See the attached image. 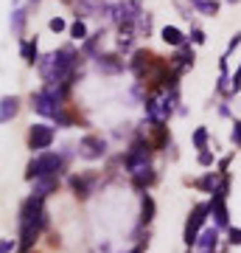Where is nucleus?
I'll use <instances>...</instances> for the list:
<instances>
[{
  "label": "nucleus",
  "mask_w": 241,
  "mask_h": 253,
  "mask_svg": "<svg viewBox=\"0 0 241 253\" xmlns=\"http://www.w3.org/2000/svg\"><path fill=\"white\" fill-rule=\"evenodd\" d=\"M48 222V214H45V206L39 197H31L20 206V248L23 253H28L34 248V242L39 239V231Z\"/></svg>",
  "instance_id": "obj_1"
},
{
  "label": "nucleus",
  "mask_w": 241,
  "mask_h": 253,
  "mask_svg": "<svg viewBox=\"0 0 241 253\" xmlns=\"http://www.w3.org/2000/svg\"><path fill=\"white\" fill-rule=\"evenodd\" d=\"M23 23H26V11L14 9V14H11V31H14V34H20V31H23Z\"/></svg>",
  "instance_id": "obj_23"
},
{
  "label": "nucleus",
  "mask_w": 241,
  "mask_h": 253,
  "mask_svg": "<svg viewBox=\"0 0 241 253\" xmlns=\"http://www.w3.org/2000/svg\"><path fill=\"white\" fill-rule=\"evenodd\" d=\"M11 248H14V242H11V239H3V248H0V251H3V253H9Z\"/></svg>",
  "instance_id": "obj_32"
},
{
  "label": "nucleus",
  "mask_w": 241,
  "mask_h": 253,
  "mask_svg": "<svg viewBox=\"0 0 241 253\" xmlns=\"http://www.w3.org/2000/svg\"><path fill=\"white\" fill-rule=\"evenodd\" d=\"M199 166H213V152L202 149V152H199Z\"/></svg>",
  "instance_id": "obj_27"
},
{
  "label": "nucleus",
  "mask_w": 241,
  "mask_h": 253,
  "mask_svg": "<svg viewBox=\"0 0 241 253\" xmlns=\"http://www.w3.org/2000/svg\"><path fill=\"white\" fill-rule=\"evenodd\" d=\"M194 146L197 149H207V129L205 126H199L197 132H194Z\"/></svg>",
  "instance_id": "obj_24"
},
{
  "label": "nucleus",
  "mask_w": 241,
  "mask_h": 253,
  "mask_svg": "<svg viewBox=\"0 0 241 253\" xmlns=\"http://www.w3.org/2000/svg\"><path fill=\"white\" fill-rule=\"evenodd\" d=\"M216 245H219V228H205L197 239V253H216Z\"/></svg>",
  "instance_id": "obj_10"
},
{
  "label": "nucleus",
  "mask_w": 241,
  "mask_h": 253,
  "mask_svg": "<svg viewBox=\"0 0 241 253\" xmlns=\"http://www.w3.org/2000/svg\"><path fill=\"white\" fill-rule=\"evenodd\" d=\"M143 14V6L140 0H121L115 9V20L118 23H135V20Z\"/></svg>",
  "instance_id": "obj_7"
},
{
  "label": "nucleus",
  "mask_w": 241,
  "mask_h": 253,
  "mask_svg": "<svg viewBox=\"0 0 241 253\" xmlns=\"http://www.w3.org/2000/svg\"><path fill=\"white\" fill-rule=\"evenodd\" d=\"M227 166H230V155H227V158H222V163H219V169H222V172H227Z\"/></svg>",
  "instance_id": "obj_33"
},
{
  "label": "nucleus",
  "mask_w": 241,
  "mask_h": 253,
  "mask_svg": "<svg viewBox=\"0 0 241 253\" xmlns=\"http://www.w3.org/2000/svg\"><path fill=\"white\" fill-rule=\"evenodd\" d=\"M230 245H239L241 248V228H230Z\"/></svg>",
  "instance_id": "obj_30"
},
{
  "label": "nucleus",
  "mask_w": 241,
  "mask_h": 253,
  "mask_svg": "<svg viewBox=\"0 0 241 253\" xmlns=\"http://www.w3.org/2000/svg\"><path fill=\"white\" fill-rule=\"evenodd\" d=\"M236 45H241V31H236V34H233V40H230V48H227V56H230V51Z\"/></svg>",
  "instance_id": "obj_31"
},
{
  "label": "nucleus",
  "mask_w": 241,
  "mask_h": 253,
  "mask_svg": "<svg viewBox=\"0 0 241 253\" xmlns=\"http://www.w3.org/2000/svg\"><path fill=\"white\" fill-rule=\"evenodd\" d=\"M224 200L227 197H219V194H213V200H210V214L216 219V228H227V222H230V214H227Z\"/></svg>",
  "instance_id": "obj_13"
},
{
  "label": "nucleus",
  "mask_w": 241,
  "mask_h": 253,
  "mask_svg": "<svg viewBox=\"0 0 241 253\" xmlns=\"http://www.w3.org/2000/svg\"><path fill=\"white\" fill-rule=\"evenodd\" d=\"M241 90V65H239V71L233 73V79H230V93H239Z\"/></svg>",
  "instance_id": "obj_26"
},
{
  "label": "nucleus",
  "mask_w": 241,
  "mask_h": 253,
  "mask_svg": "<svg viewBox=\"0 0 241 253\" xmlns=\"http://www.w3.org/2000/svg\"><path fill=\"white\" fill-rule=\"evenodd\" d=\"M129 253H143V248H135V251H129Z\"/></svg>",
  "instance_id": "obj_34"
},
{
  "label": "nucleus",
  "mask_w": 241,
  "mask_h": 253,
  "mask_svg": "<svg viewBox=\"0 0 241 253\" xmlns=\"http://www.w3.org/2000/svg\"><path fill=\"white\" fill-rule=\"evenodd\" d=\"M17 110H20V99H17V96H3V107H0V121H3V124H9L11 118L17 116Z\"/></svg>",
  "instance_id": "obj_15"
},
{
  "label": "nucleus",
  "mask_w": 241,
  "mask_h": 253,
  "mask_svg": "<svg viewBox=\"0 0 241 253\" xmlns=\"http://www.w3.org/2000/svg\"><path fill=\"white\" fill-rule=\"evenodd\" d=\"M31 101H34V110L39 113V116H45V118H56V113L65 107V104H59V101L51 99V96H48L45 90H36Z\"/></svg>",
  "instance_id": "obj_6"
},
{
  "label": "nucleus",
  "mask_w": 241,
  "mask_h": 253,
  "mask_svg": "<svg viewBox=\"0 0 241 253\" xmlns=\"http://www.w3.org/2000/svg\"><path fill=\"white\" fill-rule=\"evenodd\" d=\"M62 155L59 152H39L34 158V161L28 163V169H26V177L31 183L36 180V177H45V174H59L62 172Z\"/></svg>",
  "instance_id": "obj_2"
},
{
  "label": "nucleus",
  "mask_w": 241,
  "mask_h": 253,
  "mask_svg": "<svg viewBox=\"0 0 241 253\" xmlns=\"http://www.w3.org/2000/svg\"><path fill=\"white\" fill-rule=\"evenodd\" d=\"M169 65H171V71L179 76V73L185 71V68H191V65H194V48L188 45V42H185V45H179V48H177V54L169 59Z\"/></svg>",
  "instance_id": "obj_8"
},
{
  "label": "nucleus",
  "mask_w": 241,
  "mask_h": 253,
  "mask_svg": "<svg viewBox=\"0 0 241 253\" xmlns=\"http://www.w3.org/2000/svg\"><path fill=\"white\" fill-rule=\"evenodd\" d=\"M93 180H96V174H73L70 180V189H73V194L79 200H87L90 197V189H93Z\"/></svg>",
  "instance_id": "obj_11"
},
{
  "label": "nucleus",
  "mask_w": 241,
  "mask_h": 253,
  "mask_svg": "<svg viewBox=\"0 0 241 253\" xmlns=\"http://www.w3.org/2000/svg\"><path fill=\"white\" fill-rule=\"evenodd\" d=\"M191 6L199 14H205V17H216L219 14V0H191Z\"/></svg>",
  "instance_id": "obj_18"
},
{
  "label": "nucleus",
  "mask_w": 241,
  "mask_h": 253,
  "mask_svg": "<svg viewBox=\"0 0 241 253\" xmlns=\"http://www.w3.org/2000/svg\"><path fill=\"white\" fill-rule=\"evenodd\" d=\"M135 31H138L140 37H149V31H152V14H146V11H143L140 17L135 20Z\"/></svg>",
  "instance_id": "obj_21"
},
{
  "label": "nucleus",
  "mask_w": 241,
  "mask_h": 253,
  "mask_svg": "<svg viewBox=\"0 0 241 253\" xmlns=\"http://www.w3.org/2000/svg\"><path fill=\"white\" fill-rule=\"evenodd\" d=\"M96 65H99L101 73H121L124 71V59L118 54H99L96 56Z\"/></svg>",
  "instance_id": "obj_12"
},
{
  "label": "nucleus",
  "mask_w": 241,
  "mask_h": 253,
  "mask_svg": "<svg viewBox=\"0 0 241 253\" xmlns=\"http://www.w3.org/2000/svg\"><path fill=\"white\" fill-rule=\"evenodd\" d=\"M191 40H194L197 45H202V42H205V31H202V28H194V31H191Z\"/></svg>",
  "instance_id": "obj_29"
},
{
  "label": "nucleus",
  "mask_w": 241,
  "mask_h": 253,
  "mask_svg": "<svg viewBox=\"0 0 241 253\" xmlns=\"http://www.w3.org/2000/svg\"><path fill=\"white\" fill-rule=\"evenodd\" d=\"M28 253H31V251H28Z\"/></svg>",
  "instance_id": "obj_36"
},
{
  "label": "nucleus",
  "mask_w": 241,
  "mask_h": 253,
  "mask_svg": "<svg viewBox=\"0 0 241 253\" xmlns=\"http://www.w3.org/2000/svg\"><path fill=\"white\" fill-rule=\"evenodd\" d=\"M160 37H163V42H166V45H174V48H179V45H185V42H188L185 34H182L177 26H166L160 31Z\"/></svg>",
  "instance_id": "obj_16"
},
{
  "label": "nucleus",
  "mask_w": 241,
  "mask_h": 253,
  "mask_svg": "<svg viewBox=\"0 0 241 253\" xmlns=\"http://www.w3.org/2000/svg\"><path fill=\"white\" fill-rule=\"evenodd\" d=\"M227 3H239V0H227Z\"/></svg>",
  "instance_id": "obj_35"
},
{
  "label": "nucleus",
  "mask_w": 241,
  "mask_h": 253,
  "mask_svg": "<svg viewBox=\"0 0 241 253\" xmlns=\"http://www.w3.org/2000/svg\"><path fill=\"white\" fill-rule=\"evenodd\" d=\"M59 189V174H45V177H36L34 180V197H39V200H45L48 194H54V191Z\"/></svg>",
  "instance_id": "obj_9"
},
{
  "label": "nucleus",
  "mask_w": 241,
  "mask_h": 253,
  "mask_svg": "<svg viewBox=\"0 0 241 253\" xmlns=\"http://www.w3.org/2000/svg\"><path fill=\"white\" fill-rule=\"evenodd\" d=\"M70 37L76 42H84V40H87V26H84V20H76L70 26Z\"/></svg>",
  "instance_id": "obj_22"
},
{
  "label": "nucleus",
  "mask_w": 241,
  "mask_h": 253,
  "mask_svg": "<svg viewBox=\"0 0 241 253\" xmlns=\"http://www.w3.org/2000/svg\"><path fill=\"white\" fill-rule=\"evenodd\" d=\"M135 37H138L135 23H121V26H118V48H121V51H129L132 42H135Z\"/></svg>",
  "instance_id": "obj_14"
},
{
  "label": "nucleus",
  "mask_w": 241,
  "mask_h": 253,
  "mask_svg": "<svg viewBox=\"0 0 241 253\" xmlns=\"http://www.w3.org/2000/svg\"><path fill=\"white\" fill-rule=\"evenodd\" d=\"M152 219H154V200H152V194H143L140 197V222L149 225Z\"/></svg>",
  "instance_id": "obj_19"
},
{
  "label": "nucleus",
  "mask_w": 241,
  "mask_h": 253,
  "mask_svg": "<svg viewBox=\"0 0 241 253\" xmlns=\"http://www.w3.org/2000/svg\"><path fill=\"white\" fill-rule=\"evenodd\" d=\"M20 54L26 59L28 65H36L42 56H39V48H36V40H23V45H20Z\"/></svg>",
  "instance_id": "obj_17"
},
{
  "label": "nucleus",
  "mask_w": 241,
  "mask_h": 253,
  "mask_svg": "<svg viewBox=\"0 0 241 253\" xmlns=\"http://www.w3.org/2000/svg\"><path fill=\"white\" fill-rule=\"evenodd\" d=\"M233 144L241 149V118L236 121V124H233Z\"/></svg>",
  "instance_id": "obj_28"
},
{
  "label": "nucleus",
  "mask_w": 241,
  "mask_h": 253,
  "mask_svg": "<svg viewBox=\"0 0 241 253\" xmlns=\"http://www.w3.org/2000/svg\"><path fill=\"white\" fill-rule=\"evenodd\" d=\"M54 126H48V124H34L31 126V132H28V149H34V152H45L48 146L54 144Z\"/></svg>",
  "instance_id": "obj_4"
},
{
  "label": "nucleus",
  "mask_w": 241,
  "mask_h": 253,
  "mask_svg": "<svg viewBox=\"0 0 241 253\" xmlns=\"http://www.w3.org/2000/svg\"><path fill=\"white\" fill-rule=\"evenodd\" d=\"M48 28H51L54 34H62V31H65V28H68V26H65V20H62V17H54V20H51V23H48Z\"/></svg>",
  "instance_id": "obj_25"
},
{
  "label": "nucleus",
  "mask_w": 241,
  "mask_h": 253,
  "mask_svg": "<svg viewBox=\"0 0 241 253\" xmlns=\"http://www.w3.org/2000/svg\"><path fill=\"white\" fill-rule=\"evenodd\" d=\"M104 152H107V141L101 135H84L79 141V155L84 161H99L104 158Z\"/></svg>",
  "instance_id": "obj_5"
},
{
  "label": "nucleus",
  "mask_w": 241,
  "mask_h": 253,
  "mask_svg": "<svg viewBox=\"0 0 241 253\" xmlns=\"http://www.w3.org/2000/svg\"><path fill=\"white\" fill-rule=\"evenodd\" d=\"M207 214H210V203H199V206H194V211H191V217H188V222H185V234H182V242H185L188 248L197 245L199 231L205 228Z\"/></svg>",
  "instance_id": "obj_3"
},
{
  "label": "nucleus",
  "mask_w": 241,
  "mask_h": 253,
  "mask_svg": "<svg viewBox=\"0 0 241 253\" xmlns=\"http://www.w3.org/2000/svg\"><path fill=\"white\" fill-rule=\"evenodd\" d=\"M219 180H222V172H219V174L207 172L205 177H202V180L197 183V186H199V189H205V191H210V194H213V191H216V186H219Z\"/></svg>",
  "instance_id": "obj_20"
}]
</instances>
